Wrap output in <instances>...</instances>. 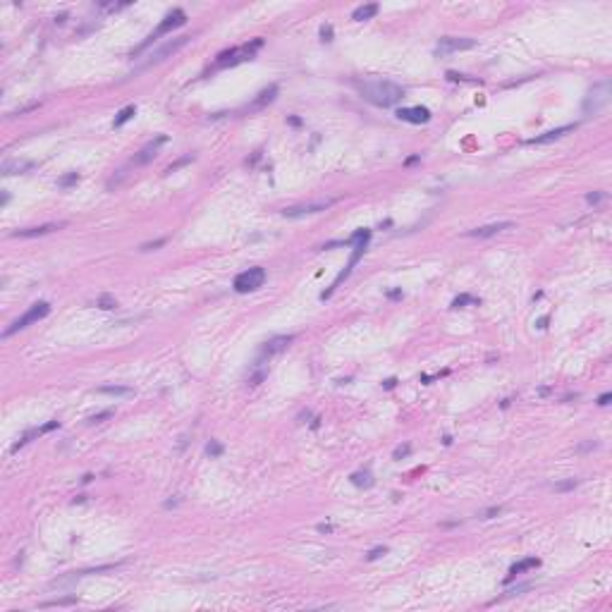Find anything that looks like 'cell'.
Returning <instances> with one entry per match:
<instances>
[{
	"mask_svg": "<svg viewBox=\"0 0 612 612\" xmlns=\"http://www.w3.org/2000/svg\"><path fill=\"white\" fill-rule=\"evenodd\" d=\"M356 89L361 93L364 101L378 105V108H392L407 96L404 86L395 82H388V79H380V82H356Z\"/></svg>",
	"mask_w": 612,
	"mask_h": 612,
	"instance_id": "obj_1",
	"label": "cell"
},
{
	"mask_svg": "<svg viewBox=\"0 0 612 612\" xmlns=\"http://www.w3.org/2000/svg\"><path fill=\"white\" fill-rule=\"evenodd\" d=\"M261 46H263V39H254L251 43H244V46H237V48L223 50V53L216 58L213 70H225V67H235V65H242V63H246V60H254Z\"/></svg>",
	"mask_w": 612,
	"mask_h": 612,
	"instance_id": "obj_2",
	"label": "cell"
},
{
	"mask_svg": "<svg viewBox=\"0 0 612 612\" xmlns=\"http://www.w3.org/2000/svg\"><path fill=\"white\" fill-rule=\"evenodd\" d=\"M612 101V82L610 79H603V82L593 84L591 91L586 93L584 103H581V110H584V115H588V118H596V115H600V112L605 110L607 105H610Z\"/></svg>",
	"mask_w": 612,
	"mask_h": 612,
	"instance_id": "obj_3",
	"label": "cell"
},
{
	"mask_svg": "<svg viewBox=\"0 0 612 612\" xmlns=\"http://www.w3.org/2000/svg\"><path fill=\"white\" fill-rule=\"evenodd\" d=\"M182 24H187V12H184V10H173V12L167 14L165 20H163V22H160V24H158V27H156V31H151V34H148V39H146V41L141 43L139 48H134V50H132V58L141 55V53H144V50H146L148 46H151V43L156 41V39H160V36L170 34L173 29L182 27Z\"/></svg>",
	"mask_w": 612,
	"mask_h": 612,
	"instance_id": "obj_4",
	"label": "cell"
},
{
	"mask_svg": "<svg viewBox=\"0 0 612 612\" xmlns=\"http://www.w3.org/2000/svg\"><path fill=\"white\" fill-rule=\"evenodd\" d=\"M369 239H371V230H364V232H361V237H359V239H356V242H354V251H352V256H349L347 265H345V271H342L340 275L335 278V282H333V285H330V290H326V292L320 294V299H328V297H330V294H333L335 290H337V285H340L342 280H345V278H349V273L354 271V265L359 263V258H361L364 254H366V249H369Z\"/></svg>",
	"mask_w": 612,
	"mask_h": 612,
	"instance_id": "obj_5",
	"label": "cell"
},
{
	"mask_svg": "<svg viewBox=\"0 0 612 612\" xmlns=\"http://www.w3.org/2000/svg\"><path fill=\"white\" fill-rule=\"evenodd\" d=\"M48 313H50V304H48V301H36L34 306H29V311H24L20 318L14 320L12 326L7 328L5 333H3V337H10V335H14L17 330H24V328H29L31 323H39V320L46 318Z\"/></svg>",
	"mask_w": 612,
	"mask_h": 612,
	"instance_id": "obj_6",
	"label": "cell"
},
{
	"mask_svg": "<svg viewBox=\"0 0 612 612\" xmlns=\"http://www.w3.org/2000/svg\"><path fill=\"white\" fill-rule=\"evenodd\" d=\"M189 39L192 36H175V39H170V41H165L163 46H158L156 50H151V55H148V60L144 65H141L139 70H148V67H153V65L163 63V60H167V58H173L175 53L180 48H184L189 43Z\"/></svg>",
	"mask_w": 612,
	"mask_h": 612,
	"instance_id": "obj_7",
	"label": "cell"
},
{
	"mask_svg": "<svg viewBox=\"0 0 612 612\" xmlns=\"http://www.w3.org/2000/svg\"><path fill=\"white\" fill-rule=\"evenodd\" d=\"M263 282H265V268L254 265V268L239 273V275L235 278V292H239V294L256 292L258 287H263Z\"/></svg>",
	"mask_w": 612,
	"mask_h": 612,
	"instance_id": "obj_8",
	"label": "cell"
},
{
	"mask_svg": "<svg viewBox=\"0 0 612 612\" xmlns=\"http://www.w3.org/2000/svg\"><path fill=\"white\" fill-rule=\"evenodd\" d=\"M471 48H476V41H473V39H466V36H445V39L438 41L435 53H438V55H450V53H462V50H471Z\"/></svg>",
	"mask_w": 612,
	"mask_h": 612,
	"instance_id": "obj_9",
	"label": "cell"
},
{
	"mask_svg": "<svg viewBox=\"0 0 612 612\" xmlns=\"http://www.w3.org/2000/svg\"><path fill=\"white\" fill-rule=\"evenodd\" d=\"M333 199H326V201H311V203H299V206H290V208L282 211L285 218H304V216H313V213H323L333 206Z\"/></svg>",
	"mask_w": 612,
	"mask_h": 612,
	"instance_id": "obj_10",
	"label": "cell"
},
{
	"mask_svg": "<svg viewBox=\"0 0 612 612\" xmlns=\"http://www.w3.org/2000/svg\"><path fill=\"white\" fill-rule=\"evenodd\" d=\"M397 118L402 122H411V125H426L431 120V110L424 105H414V108H399Z\"/></svg>",
	"mask_w": 612,
	"mask_h": 612,
	"instance_id": "obj_11",
	"label": "cell"
},
{
	"mask_svg": "<svg viewBox=\"0 0 612 612\" xmlns=\"http://www.w3.org/2000/svg\"><path fill=\"white\" fill-rule=\"evenodd\" d=\"M292 335H278V337H271V340L265 342L263 347H261V361H263L265 356L271 359V356H275V354H280V352H285L290 345H292ZM258 361V364H261Z\"/></svg>",
	"mask_w": 612,
	"mask_h": 612,
	"instance_id": "obj_12",
	"label": "cell"
},
{
	"mask_svg": "<svg viewBox=\"0 0 612 612\" xmlns=\"http://www.w3.org/2000/svg\"><path fill=\"white\" fill-rule=\"evenodd\" d=\"M165 141H167V137H156L153 141H148L146 146H144L139 153H137V156H134L132 163H134V165H146L148 160H153L156 156H158V148L163 146Z\"/></svg>",
	"mask_w": 612,
	"mask_h": 612,
	"instance_id": "obj_13",
	"label": "cell"
},
{
	"mask_svg": "<svg viewBox=\"0 0 612 612\" xmlns=\"http://www.w3.org/2000/svg\"><path fill=\"white\" fill-rule=\"evenodd\" d=\"M574 129H577V122H574V125H562V127H557V129H550V132L541 134V137L529 139V144H550V141H557V139H562V137H567V134L574 132Z\"/></svg>",
	"mask_w": 612,
	"mask_h": 612,
	"instance_id": "obj_14",
	"label": "cell"
},
{
	"mask_svg": "<svg viewBox=\"0 0 612 612\" xmlns=\"http://www.w3.org/2000/svg\"><path fill=\"white\" fill-rule=\"evenodd\" d=\"M65 227V223H48V225H39V227H24V230H14L12 237H41L48 235V232H55V230Z\"/></svg>",
	"mask_w": 612,
	"mask_h": 612,
	"instance_id": "obj_15",
	"label": "cell"
},
{
	"mask_svg": "<svg viewBox=\"0 0 612 612\" xmlns=\"http://www.w3.org/2000/svg\"><path fill=\"white\" fill-rule=\"evenodd\" d=\"M514 227L512 223H490V225H483V227H473L466 232V237H493L498 235V232H502V230H509Z\"/></svg>",
	"mask_w": 612,
	"mask_h": 612,
	"instance_id": "obj_16",
	"label": "cell"
},
{
	"mask_svg": "<svg viewBox=\"0 0 612 612\" xmlns=\"http://www.w3.org/2000/svg\"><path fill=\"white\" fill-rule=\"evenodd\" d=\"M31 167H34V163H31V160H5V163H3V167H0V173L5 175V177H10V175L27 173V170H31Z\"/></svg>",
	"mask_w": 612,
	"mask_h": 612,
	"instance_id": "obj_17",
	"label": "cell"
},
{
	"mask_svg": "<svg viewBox=\"0 0 612 612\" xmlns=\"http://www.w3.org/2000/svg\"><path fill=\"white\" fill-rule=\"evenodd\" d=\"M275 96H278V84H271L268 89H263L261 93H258L256 101L249 105V110H261V108H265L268 103H273V101H275Z\"/></svg>",
	"mask_w": 612,
	"mask_h": 612,
	"instance_id": "obj_18",
	"label": "cell"
},
{
	"mask_svg": "<svg viewBox=\"0 0 612 612\" xmlns=\"http://www.w3.org/2000/svg\"><path fill=\"white\" fill-rule=\"evenodd\" d=\"M538 567H541V560H538V557H526V560H522V562L512 564V567H509L507 584L517 577V574H524V571H529V569H538Z\"/></svg>",
	"mask_w": 612,
	"mask_h": 612,
	"instance_id": "obj_19",
	"label": "cell"
},
{
	"mask_svg": "<svg viewBox=\"0 0 612 612\" xmlns=\"http://www.w3.org/2000/svg\"><path fill=\"white\" fill-rule=\"evenodd\" d=\"M378 14V5L376 3H371V5H359L352 12V20H356V22H366V20H371V17H376Z\"/></svg>",
	"mask_w": 612,
	"mask_h": 612,
	"instance_id": "obj_20",
	"label": "cell"
},
{
	"mask_svg": "<svg viewBox=\"0 0 612 612\" xmlns=\"http://www.w3.org/2000/svg\"><path fill=\"white\" fill-rule=\"evenodd\" d=\"M98 392L112 395V397H132L134 395L132 388H122V385H103V388H98Z\"/></svg>",
	"mask_w": 612,
	"mask_h": 612,
	"instance_id": "obj_21",
	"label": "cell"
},
{
	"mask_svg": "<svg viewBox=\"0 0 612 612\" xmlns=\"http://www.w3.org/2000/svg\"><path fill=\"white\" fill-rule=\"evenodd\" d=\"M352 483H354L356 488H371L373 486V473L371 471H356V473H352Z\"/></svg>",
	"mask_w": 612,
	"mask_h": 612,
	"instance_id": "obj_22",
	"label": "cell"
},
{
	"mask_svg": "<svg viewBox=\"0 0 612 612\" xmlns=\"http://www.w3.org/2000/svg\"><path fill=\"white\" fill-rule=\"evenodd\" d=\"M134 115H137V108H134V105H127V108H122V110L118 112V118H115L112 127H122V125L127 122V120H132Z\"/></svg>",
	"mask_w": 612,
	"mask_h": 612,
	"instance_id": "obj_23",
	"label": "cell"
},
{
	"mask_svg": "<svg viewBox=\"0 0 612 612\" xmlns=\"http://www.w3.org/2000/svg\"><path fill=\"white\" fill-rule=\"evenodd\" d=\"M76 182H79V175L70 173V175H65V177H60V180H58V187L67 189V187H72V184H76Z\"/></svg>",
	"mask_w": 612,
	"mask_h": 612,
	"instance_id": "obj_24",
	"label": "cell"
},
{
	"mask_svg": "<svg viewBox=\"0 0 612 612\" xmlns=\"http://www.w3.org/2000/svg\"><path fill=\"white\" fill-rule=\"evenodd\" d=\"M466 304H481L476 297H471V294H462V297H457V299L452 301V306L454 309H462V306H466Z\"/></svg>",
	"mask_w": 612,
	"mask_h": 612,
	"instance_id": "obj_25",
	"label": "cell"
},
{
	"mask_svg": "<svg viewBox=\"0 0 612 612\" xmlns=\"http://www.w3.org/2000/svg\"><path fill=\"white\" fill-rule=\"evenodd\" d=\"M96 304L101 306V309H105V311H110V309H115V306H118V301L112 299L110 294H101V297H98V301H96Z\"/></svg>",
	"mask_w": 612,
	"mask_h": 612,
	"instance_id": "obj_26",
	"label": "cell"
},
{
	"mask_svg": "<svg viewBox=\"0 0 612 612\" xmlns=\"http://www.w3.org/2000/svg\"><path fill=\"white\" fill-rule=\"evenodd\" d=\"M579 483H581V479H569V481H564V483H555V486H552V488H555V490H560V493H562V490H571V488H577Z\"/></svg>",
	"mask_w": 612,
	"mask_h": 612,
	"instance_id": "obj_27",
	"label": "cell"
},
{
	"mask_svg": "<svg viewBox=\"0 0 612 612\" xmlns=\"http://www.w3.org/2000/svg\"><path fill=\"white\" fill-rule=\"evenodd\" d=\"M192 160H194V153H189V156H184V158H180V160H177V163H173V165L167 167L165 173H175V170H180L182 165H187V163H192Z\"/></svg>",
	"mask_w": 612,
	"mask_h": 612,
	"instance_id": "obj_28",
	"label": "cell"
},
{
	"mask_svg": "<svg viewBox=\"0 0 612 612\" xmlns=\"http://www.w3.org/2000/svg\"><path fill=\"white\" fill-rule=\"evenodd\" d=\"M206 452H208L211 457H220V454H223V445L216 443V440H211L208 445H206Z\"/></svg>",
	"mask_w": 612,
	"mask_h": 612,
	"instance_id": "obj_29",
	"label": "cell"
},
{
	"mask_svg": "<svg viewBox=\"0 0 612 612\" xmlns=\"http://www.w3.org/2000/svg\"><path fill=\"white\" fill-rule=\"evenodd\" d=\"M72 603H76V598L72 596V598H58V600H48V603H43V607H55V605H72Z\"/></svg>",
	"mask_w": 612,
	"mask_h": 612,
	"instance_id": "obj_30",
	"label": "cell"
},
{
	"mask_svg": "<svg viewBox=\"0 0 612 612\" xmlns=\"http://www.w3.org/2000/svg\"><path fill=\"white\" fill-rule=\"evenodd\" d=\"M165 242H167V239H156V242H148V244H141V246H139V249H141V251H153V249H158V246H163V244H165Z\"/></svg>",
	"mask_w": 612,
	"mask_h": 612,
	"instance_id": "obj_31",
	"label": "cell"
},
{
	"mask_svg": "<svg viewBox=\"0 0 612 612\" xmlns=\"http://www.w3.org/2000/svg\"><path fill=\"white\" fill-rule=\"evenodd\" d=\"M110 416H112V411H110V409H108V411H101V414H93V416L89 418V424H101L103 418H110Z\"/></svg>",
	"mask_w": 612,
	"mask_h": 612,
	"instance_id": "obj_32",
	"label": "cell"
},
{
	"mask_svg": "<svg viewBox=\"0 0 612 612\" xmlns=\"http://www.w3.org/2000/svg\"><path fill=\"white\" fill-rule=\"evenodd\" d=\"M409 452H411V447H409V445H399V447L395 450V452H392V459H402V457H407Z\"/></svg>",
	"mask_w": 612,
	"mask_h": 612,
	"instance_id": "obj_33",
	"label": "cell"
},
{
	"mask_svg": "<svg viewBox=\"0 0 612 612\" xmlns=\"http://www.w3.org/2000/svg\"><path fill=\"white\" fill-rule=\"evenodd\" d=\"M320 36H323V41L330 43L333 41V27H330V24H323V27H320Z\"/></svg>",
	"mask_w": 612,
	"mask_h": 612,
	"instance_id": "obj_34",
	"label": "cell"
},
{
	"mask_svg": "<svg viewBox=\"0 0 612 612\" xmlns=\"http://www.w3.org/2000/svg\"><path fill=\"white\" fill-rule=\"evenodd\" d=\"M502 512V507H490L486 509V512H481V519H493V517H498Z\"/></svg>",
	"mask_w": 612,
	"mask_h": 612,
	"instance_id": "obj_35",
	"label": "cell"
},
{
	"mask_svg": "<svg viewBox=\"0 0 612 612\" xmlns=\"http://www.w3.org/2000/svg\"><path fill=\"white\" fill-rule=\"evenodd\" d=\"M385 552H388V548H385V545H382V548H373L369 555H366V560H378V557L385 555Z\"/></svg>",
	"mask_w": 612,
	"mask_h": 612,
	"instance_id": "obj_36",
	"label": "cell"
},
{
	"mask_svg": "<svg viewBox=\"0 0 612 612\" xmlns=\"http://www.w3.org/2000/svg\"><path fill=\"white\" fill-rule=\"evenodd\" d=\"M39 108V103H31V105H24V108H20V110H14L12 115H24V112H31V110H36Z\"/></svg>",
	"mask_w": 612,
	"mask_h": 612,
	"instance_id": "obj_37",
	"label": "cell"
},
{
	"mask_svg": "<svg viewBox=\"0 0 612 612\" xmlns=\"http://www.w3.org/2000/svg\"><path fill=\"white\" fill-rule=\"evenodd\" d=\"M610 399H612V395H610V392H605V395L598 397V404H600V407H607V404H610Z\"/></svg>",
	"mask_w": 612,
	"mask_h": 612,
	"instance_id": "obj_38",
	"label": "cell"
},
{
	"mask_svg": "<svg viewBox=\"0 0 612 612\" xmlns=\"http://www.w3.org/2000/svg\"><path fill=\"white\" fill-rule=\"evenodd\" d=\"M603 199V194H586V201L588 203H598Z\"/></svg>",
	"mask_w": 612,
	"mask_h": 612,
	"instance_id": "obj_39",
	"label": "cell"
},
{
	"mask_svg": "<svg viewBox=\"0 0 612 612\" xmlns=\"http://www.w3.org/2000/svg\"><path fill=\"white\" fill-rule=\"evenodd\" d=\"M318 531H323V533H330V531H335L330 524H318Z\"/></svg>",
	"mask_w": 612,
	"mask_h": 612,
	"instance_id": "obj_40",
	"label": "cell"
},
{
	"mask_svg": "<svg viewBox=\"0 0 612 612\" xmlns=\"http://www.w3.org/2000/svg\"><path fill=\"white\" fill-rule=\"evenodd\" d=\"M395 382H397L395 378H390V380H385V388H388V390H390V388H395Z\"/></svg>",
	"mask_w": 612,
	"mask_h": 612,
	"instance_id": "obj_41",
	"label": "cell"
}]
</instances>
